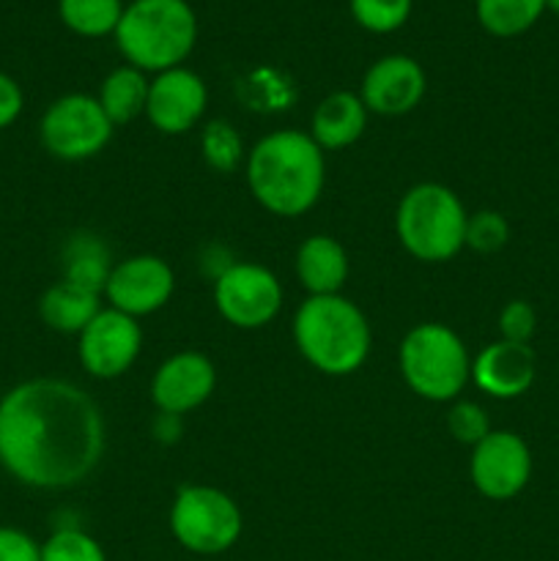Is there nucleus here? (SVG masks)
<instances>
[{
  "instance_id": "nucleus-1",
  "label": "nucleus",
  "mask_w": 559,
  "mask_h": 561,
  "mask_svg": "<svg viewBox=\"0 0 559 561\" xmlns=\"http://www.w3.org/2000/svg\"><path fill=\"white\" fill-rule=\"evenodd\" d=\"M104 416L64 378H31L0 398V466L20 485L66 491L102 463Z\"/></svg>"
},
{
  "instance_id": "nucleus-2",
  "label": "nucleus",
  "mask_w": 559,
  "mask_h": 561,
  "mask_svg": "<svg viewBox=\"0 0 559 561\" xmlns=\"http://www.w3.org/2000/svg\"><path fill=\"white\" fill-rule=\"evenodd\" d=\"M327 181L323 151L299 129L261 137L247 153V184L252 197L277 217H301L318 203Z\"/></svg>"
},
{
  "instance_id": "nucleus-3",
  "label": "nucleus",
  "mask_w": 559,
  "mask_h": 561,
  "mask_svg": "<svg viewBox=\"0 0 559 561\" xmlns=\"http://www.w3.org/2000/svg\"><path fill=\"white\" fill-rule=\"evenodd\" d=\"M294 343L323 376H351L370 356L373 332L365 312L345 296H310L294 316Z\"/></svg>"
},
{
  "instance_id": "nucleus-4",
  "label": "nucleus",
  "mask_w": 559,
  "mask_h": 561,
  "mask_svg": "<svg viewBox=\"0 0 559 561\" xmlns=\"http://www.w3.org/2000/svg\"><path fill=\"white\" fill-rule=\"evenodd\" d=\"M113 36L126 64L159 75L190 58L197 16L186 0H132Z\"/></svg>"
},
{
  "instance_id": "nucleus-5",
  "label": "nucleus",
  "mask_w": 559,
  "mask_h": 561,
  "mask_svg": "<svg viewBox=\"0 0 559 561\" xmlns=\"http://www.w3.org/2000/svg\"><path fill=\"white\" fill-rule=\"evenodd\" d=\"M466 214L464 203L449 186L417 184L400 197L395 228L403 250L425 263H444L466 247Z\"/></svg>"
},
{
  "instance_id": "nucleus-6",
  "label": "nucleus",
  "mask_w": 559,
  "mask_h": 561,
  "mask_svg": "<svg viewBox=\"0 0 559 561\" xmlns=\"http://www.w3.org/2000/svg\"><path fill=\"white\" fill-rule=\"evenodd\" d=\"M400 376L406 387L431 403H449L471 378L464 340L444 323H420L400 343Z\"/></svg>"
},
{
  "instance_id": "nucleus-7",
  "label": "nucleus",
  "mask_w": 559,
  "mask_h": 561,
  "mask_svg": "<svg viewBox=\"0 0 559 561\" xmlns=\"http://www.w3.org/2000/svg\"><path fill=\"white\" fill-rule=\"evenodd\" d=\"M244 518L233 499L212 485H184L170 504L175 542L197 557H219L239 542Z\"/></svg>"
},
{
  "instance_id": "nucleus-8",
  "label": "nucleus",
  "mask_w": 559,
  "mask_h": 561,
  "mask_svg": "<svg viewBox=\"0 0 559 561\" xmlns=\"http://www.w3.org/2000/svg\"><path fill=\"white\" fill-rule=\"evenodd\" d=\"M113 121L104 115L96 96L66 93L44 110L38 137L55 159L82 162L107 148V142L113 140Z\"/></svg>"
},
{
  "instance_id": "nucleus-9",
  "label": "nucleus",
  "mask_w": 559,
  "mask_h": 561,
  "mask_svg": "<svg viewBox=\"0 0 559 561\" xmlns=\"http://www.w3.org/2000/svg\"><path fill=\"white\" fill-rule=\"evenodd\" d=\"M214 305L236 329H261L283 307V285L261 263H230L214 279Z\"/></svg>"
},
{
  "instance_id": "nucleus-10",
  "label": "nucleus",
  "mask_w": 559,
  "mask_h": 561,
  "mask_svg": "<svg viewBox=\"0 0 559 561\" xmlns=\"http://www.w3.org/2000/svg\"><path fill=\"white\" fill-rule=\"evenodd\" d=\"M142 348V329L137 318L102 307L96 318L77 334V354L93 378L113 381L132 370Z\"/></svg>"
},
{
  "instance_id": "nucleus-11",
  "label": "nucleus",
  "mask_w": 559,
  "mask_h": 561,
  "mask_svg": "<svg viewBox=\"0 0 559 561\" xmlns=\"http://www.w3.org/2000/svg\"><path fill=\"white\" fill-rule=\"evenodd\" d=\"M469 477L477 493L491 502L515 499L532 477L529 444L513 431H491L471 447Z\"/></svg>"
},
{
  "instance_id": "nucleus-12",
  "label": "nucleus",
  "mask_w": 559,
  "mask_h": 561,
  "mask_svg": "<svg viewBox=\"0 0 559 561\" xmlns=\"http://www.w3.org/2000/svg\"><path fill=\"white\" fill-rule=\"evenodd\" d=\"M175 290V274L168 261L157 255H132L115 263L110 272L104 296L113 310L132 318L151 316L162 310Z\"/></svg>"
},
{
  "instance_id": "nucleus-13",
  "label": "nucleus",
  "mask_w": 559,
  "mask_h": 561,
  "mask_svg": "<svg viewBox=\"0 0 559 561\" xmlns=\"http://www.w3.org/2000/svg\"><path fill=\"white\" fill-rule=\"evenodd\" d=\"M208 88L201 75L186 66L159 71L148 85L146 115L162 135H186L203 118Z\"/></svg>"
},
{
  "instance_id": "nucleus-14",
  "label": "nucleus",
  "mask_w": 559,
  "mask_h": 561,
  "mask_svg": "<svg viewBox=\"0 0 559 561\" xmlns=\"http://www.w3.org/2000/svg\"><path fill=\"white\" fill-rule=\"evenodd\" d=\"M217 387L212 359L197 351H179L157 367L151 381V400L159 414L184 416L201 409Z\"/></svg>"
},
{
  "instance_id": "nucleus-15",
  "label": "nucleus",
  "mask_w": 559,
  "mask_h": 561,
  "mask_svg": "<svg viewBox=\"0 0 559 561\" xmlns=\"http://www.w3.org/2000/svg\"><path fill=\"white\" fill-rule=\"evenodd\" d=\"M425 71L409 55H387L378 58L365 71L360 85V99L367 113L406 115L425 96Z\"/></svg>"
},
{
  "instance_id": "nucleus-16",
  "label": "nucleus",
  "mask_w": 559,
  "mask_h": 561,
  "mask_svg": "<svg viewBox=\"0 0 559 561\" xmlns=\"http://www.w3.org/2000/svg\"><path fill=\"white\" fill-rule=\"evenodd\" d=\"M537 376L535 351L524 343L497 340L471 359V381L491 398L513 400L529 392Z\"/></svg>"
},
{
  "instance_id": "nucleus-17",
  "label": "nucleus",
  "mask_w": 559,
  "mask_h": 561,
  "mask_svg": "<svg viewBox=\"0 0 559 561\" xmlns=\"http://www.w3.org/2000/svg\"><path fill=\"white\" fill-rule=\"evenodd\" d=\"M367 107L362 104L360 93L338 91L329 93L316 107L310 121V137L318 142L321 151H338L349 148L365 135Z\"/></svg>"
},
{
  "instance_id": "nucleus-18",
  "label": "nucleus",
  "mask_w": 559,
  "mask_h": 561,
  "mask_svg": "<svg viewBox=\"0 0 559 561\" xmlns=\"http://www.w3.org/2000/svg\"><path fill=\"white\" fill-rule=\"evenodd\" d=\"M349 268V252L332 236H310L296 252V277L310 296L340 294Z\"/></svg>"
},
{
  "instance_id": "nucleus-19",
  "label": "nucleus",
  "mask_w": 559,
  "mask_h": 561,
  "mask_svg": "<svg viewBox=\"0 0 559 561\" xmlns=\"http://www.w3.org/2000/svg\"><path fill=\"white\" fill-rule=\"evenodd\" d=\"M102 312V296L75 283L49 285L38 301V316L53 332L80 334Z\"/></svg>"
},
{
  "instance_id": "nucleus-20",
  "label": "nucleus",
  "mask_w": 559,
  "mask_h": 561,
  "mask_svg": "<svg viewBox=\"0 0 559 561\" xmlns=\"http://www.w3.org/2000/svg\"><path fill=\"white\" fill-rule=\"evenodd\" d=\"M148 85H151V80L146 77V71L124 64L104 77L96 102L102 104L104 115L113 121V126L129 124L137 115H146Z\"/></svg>"
},
{
  "instance_id": "nucleus-21",
  "label": "nucleus",
  "mask_w": 559,
  "mask_h": 561,
  "mask_svg": "<svg viewBox=\"0 0 559 561\" xmlns=\"http://www.w3.org/2000/svg\"><path fill=\"white\" fill-rule=\"evenodd\" d=\"M110 272V250L104 241L93 233H77L64 247V279L80 288L93 290L102 296L107 285Z\"/></svg>"
},
{
  "instance_id": "nucleus-22",
  "label": "nucleus",
  "mask_w": 559,
  "mask_h": 561,
  "mask_svg": "<svg viewBox=\"0 0 559 561\" xmlns=\"http://www.w3.org/2000/svg\"><path fill=\"white\" fill-rule=\"evenodd\" d=\"M477 22L497 38H513L529 31L546 11V0H475Z\"/></svg>"
},
{
  "instance_id": "nucleus-23",
  "label": "nucleus",
  "mask_w": 559,
  "mask_h": 561,
  "mask_svg": "<svg viewBox=\"0 0 559 561\" xmlns=\"http://www.w3.org/2000/svg\"><path fill=\"white\" fill-rule=\"evenodd\" d=\"M126 5L121 0H58L60 22L71 33L85 38H102L115 33Z\"/></svg>"
},
{
  "instance_id": "nucleus-24",
  "label": "nucleus",
  "mask_w": 559,
  "mask_h": 561,
  "mask_svg": "<svg viewBox=\"0 0 559 561\" xmlns=\"http://www.w3.org/2000/svg\"><path fill=\"white\" fill-rule=\"evenodd\" d=\"M201 153L203 162L214 173H233L241 159H244V142H241V135L233 129V124L219 118L206 124V129H203Z\"/></svg>"
},
{
  "instance_id": "nucleus-25",
  "label": "nucleus",
  "mask_w": 559,
  "mask_h": 561,
  "mask_svg": "<svg viewBox=\"0 0 559 561\" xmlns=\"http://www.w3.org/2000/svg\"><path fill=\"white\" fill-rule=\"evenodd\" d=\"M414 0H351L356 25L370 33H395L409 22Z\"/></svg>"
},
{
  "instance_id": "nucleus-26",
  "label": "nucleus",
  "mask_w": 559,
  "mask_h": 561,
  "mask_svg": "<svg viewBox=\"0 0 559 561\" xmlns=\"http://www.w3.org/2000/svg\"><path fill=\"white\" fill-rule=\"evenodd\" d=\"M42 561H107V557L82 529H58L42 542Z\"/></svg>"
},
{
  "instance_id": "nucleus-27",
  "label": "nucleus",
  "mask_w": 559,
  "mask_h": 561,
  "mask_svg": "<svg viewBox=\"0 0 559 561\" xmlns=\"http://www.w3.org/2000/svg\"><path fill=\"white\" fill-rule=\"evenodd\" d=\"M510 239V225L507 219L499 211H477L469 214V222H466V247L480 255H493V252L502 250Z\"/></svg>"
},
{
  "instance_id": "nucleus-28",
  "label": "nucleus",
  "mask_w": 559,
  "mask_h": 561,
  "mask_svg": "<svg viewBox=\"0 0 559 561\" xmlns=\"http://www.w3.org/2000/svg\"><path fill=\"white\" fill-rule=\"evenodd\" d=\"M447 431L460 444L475 447V444H480L491 433V422H488V414L482 405L471 403V400H458L447 411Z\"/></svg>"
},
{
  "instance_id": "nucleus-29",
  "label": "nucleus",
  "mask_w": 559,
  "mask_h": 561,
  "mask_svg": "<svg viewBox=\"0 0 559 561\" xmlns=\"http://www.w3.org/2000/svg\"><path fill=\"white\" fill-rule=\"evenodd\" d=\"M535 329H537V316L535 310H532L529 301L513 299L502 307V312H499V334H502L499 340L529 345Z\"/></svg>"
},
{
  "instance_id": "nucleus-30",
  "label": "nucleus",
  "mask_w": 559,
  "mask_h": 561,
  "mask_svg": "<svg viewBox=\"0 0 559 561\" xmlns=\"http://www.w3.org/2000/svg\"><path fill=\"white\" fill-rule=\"evenodd\" d=\"M0 561H42V546L27 531L0 526Z\"/></svg>"
},
{
  "instance_id": "nucleus-31",
  "label": "nucleus",
  "mask_w": 559,
  "mask_h": 561,
  "mask_svg": "<svg viewBox=\"0 0 559 561\" xmlns=\"http://www.w3.org/2000/svg\"><path fill=\"white\" fill-rule=\"evenodd\" d=\"M25 107V93L11 75L0 71V129H9Z\"/></svg>"
},
{
  "instance_id": "nucleus-32",
  "label": "nucleus",
  "mask_w": 559,
  "mask_h": 561,
  "mask_svg": "<svg viewBox=\"0 0 559 561\" xmlns=\"http://www.w3.org/2000/svg\"><path fill=\"white\" fill-rule=\"evenodd\" d=\"M153 433H157L159 442H164V444L175 442V438H179V433H181V416L159 414V420L153 422Z\"/></svg>"
},
{
  "instance_id": "nucleus-33",
  "label": "nucleus",
  "mask_w": 559,
  "mask_h": 561,
  "mask_svg": "<svg viewBox=\"0 0 559 561\" xmlns=\"http://www.w3.org/2000/svg\"><path fill=\"white\" fill-rule=\"evenodd\" d=\"M546 9L554 11V14H559V0H546Z\"/></svg>"
}]
</instances>
